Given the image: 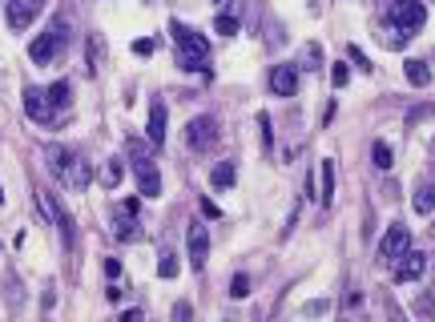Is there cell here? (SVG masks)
I'll list each match as a JSON object with an SVG mask.
<instances>
[{
	"label": "cell",
	"mask_w": 435,
	"mask_h": 322,
	"mask_svg": "<svg viewBox=\"0 0 435 322\" xmlns=\"http://www.w3.org/2000/svg\"><path fill=\"white\" fill-rule=\"evenodd\" d=\"M170 32L177 41V64L181 69H193V73H206V61H209V41L202 32L186 29L181 20H170Z\"/></svg>",
	"instance_id": "obj_1"
},
{
	"label": "cell",
	"mask_w": 435,
	"mask_h": 322,
	"mask_svg": "<svg viewBox=\"0 0 435 322\" xmlns=\"http://www.w3.org/2000/svg\"><path fill=\"white\" fill-rule=\"evenodd\" d=\"M64 48H69V20L64 16H53L48 32H41L29 45V57H32V64H48L53 57H61Z\"/></svg>",
	"instance_id": "obj_2"
},
{
	"label": "cell",
	"mask_w": 435,
	"mask_h": 322,
	"mask_svg": "<svg viewBox=\"0 0 435 322\" xmlns=\"http://www.w3.org/2000/svg\"><path fill=\"white\" fill-rule=\"evenodd\" d=\"M387 16H391V24H395L403 36H415V32L427 24V8H423V0H391Z\"/></svg>",
	"instance_id": "obj_3"
},
{
	"label": "cell",
	"mask_w": 435,
	"mask_h": 322,
	"mask_svg": "<svg viewBox=\"0 0 435 322\" xmlns=\"http://www.w3.org/2000/svg\"><path fill=\"white\" fill-rule=\"evenodd\" d=\"M129 149H133V174H137V190H141V197H149V202H153V197L161 193V174H158V165L149 161V153H145L137 141L129 145Z\"/></svg>",
	"instance_id": "obj_4"
},
{
	"label": "cell",
	"mask_w": 435,
	"mask_h": 322,
	"mask_svg": "<svg viewBox=\"0 0 435 322\" xmlns=\"http://www.w3.org/2000/svg\"><path fill=\"white\" fill-rule=\"evenodd\" d=\"M218 137H222V129H218V117H209V113L193 117L190 125H186V145L198 149V153H206L209 145H218Z\"/></svg>",
	"instance_id": "obj_5"
},
{
	"label": "cell",
	"mask_w": 435,
	"mask_h": 322,
	"mask_svg": "<svg viewBox=\"0 0 435 322\" xmlns=\"http://www.w3.org/2000/svg\"><path fill=\"white\" fill-rule=\"evenodd\" d=\"M25 113H29L32 121H53V117H57V105H53V97H48V89H36V85H25Z\"/></svg>",
	"instance_id": "obj_6"
},
{
	"label": "cell",
	"mask_w": 435,
	"mask_h": 322,
	"mask_svg": "<svg viewBox=\"0 0 435 322\" xmlns=\"http://www.w3.org/2000/svg\"><path fill=\"white\" fill-rule=\"evenodd\" d=\"M423 270H427V254H419V250H411V246L395 258V282H419Z\"/></svg>",
	"instance_id": "obj_7"
},
{
	"label": "cell",
	"mask_w": 435,
	"mask_h": 322,
	"mask_svg": "<svg viewBox=\"0 0 435 322\" xmlns=\"http://www.w3.org/2000/svg\"><path fill=\"white\" fill-rule=\"evenodd\" d=\"M36 206L45 209V218H48V222H53V225H57V230L64 234V241H73V222H69L64 206L57 202V197H53V193H48V190H36Z\"/></svg>",
	"instance_id": "obj_8"
},
{
	"label": "cell",
	"mask_w": 435,
	"mask_h": 322,
	"mask_svg": "<svg viewBox=\"0 0 435 322\" xmlns=\"http://www.w3.org/2000/svg\"><path fill=\"white\" fill-rule=\"evenodd\" d=\"M407 246H411V230H407L403 222H395L383 238H379V258H383V262H395Z\"/></svg>",
	"instance_id": "obj_9"
},
{
	"label": "cell",
	"mask_w": 435,
	"mask_h": 322,
	"mask_svg": "<svg viewBox=\"0 0 435 322\" xmlns=\"http://www.w3.org/2000/svg\"><path fill=\"white\" fill-rule=\"evenodd\" d=\"M57 181H61L64 190H89V181H93V165H89L85 158H77V153H73Z\"/></svg>",
	"instance_id": "obj_10"
},
{
	"label": "cell",
	"mask_w": 435,
	"mask_h": 322,
	"mask_svg": "<svg viewBox=\"0 0 435 322\" xmlns=\"http://www.w3.org/2000/svg\"><path fill=\"white\" fill-rule=\"evenodd\" d=\"M270 93L274 97H294L298 93V64H274L270 69Z\"/></svg>",
	"instance_id": "obj_11"
},
{
	"label": "cell",
	"mask_w": 435,
	"mask_h": 322,
	"mask_svg": "<svg viewBox=\"0 0 435 322\" xmlns=\"http://www.w3.org/2000/svg\"><path fill=\"white\" fill-rule=\"evenodd\" d=\"M206 258H209V230L202 222H193L190 225V266L206 270Z\"/></svg>",
	"instance_id": "obj_12"
},
{
	"label": "cell",
	"mask_w": 435,
	"mask_h": 322,
	"mask_svg": "<svg viewBox=\"0 0 435 322\" xmlns=\"http://www.w3.org/2000/svg\"><path fill=\"white\" fill-rule=\"evenodd\" d=\"M32 16H36V4H32V0H8V24H13L16 32L29 29Z\"/></svg>",
	"instance_id": "obj_13"
},
{
	"label": "cell",
	"mask_w": 435,
	"mask_h": 322,
	"mask_svg": "<svg viewBox=\"0 0 435 322\" xmlns=\"http://www.w3.org/2000/svg\"><path fill=\"white\" fill-rule=\"evenodd\" d=\"M145 137L153 141V149L165 141V105H161V101H153V105H149V125H145Z\"/></svg>",
	"instance_id": "obj_14"
},
{
	"label": "cell",
	"mask_w": 435,
	"mask_h": 322,
	"mask_svg": "<svg viewBox=\"0 0 435 322\" xmlns=\"http://www.w3.org/2000/svg\"><path fill=\"white\" fill-rule=\"evenodd\" d=\"M121 209H125V222H121V214H117V238H121V241H137V238H141V225H137V218H133V209H137V206L125 202Z\"/></svg>",
	"instance_id": "obj_15"
},
{
	"label": "cell",
	"mask_w": 435,
	"mask_h": 322,
	"mask_svg": "<svg viewBox=\"0 0 435 322\" xmlns=\"http://www.w3.org/2000/svg\"><path fill=\"white\" fill-rule=\"evenodd\" d=\"M319 174H322V186H319V206H331V197H335V161L326 158L319 165Z\"/></svg>",
	"instance_id": "obj_16"
},
{
	"label": "cell",
	"mask_w": 435,
	"mask_h": 322,
	"mask_svg": "<svg viewBox=\"0 0 435 322\" xmlns=\"http://www.w3.org/2000/svg\"><path fill=\"white\" fill-rule=\"evenodd\" d=\"M234 177H238L234 161H218V165H214V174H209V186H214V190H230V186H234Z\"/></svg>",
	"instance_id": "obj_17"
},
{
	"label": "cell",
	"mask_w": 435,
	"mask_h": 322,
	"mask_svg": "<svg viewBox=\"0 0 435 322\" xmlns=\"http://www.w3.org/2000/svg\"><path fill=\"white\" fill-rule=\"evenodd\" d=\"M403 73H407V80H411L415 89H427V85H431V69H427V61H407L403 64Z\"/></svg>",
	"instance_id": "obj_18"
},
{
	"label": "cell",
	"mask_w": 435,
	"mask_h": 322,
	"mask_svg": "<svg viewBox=\"0 0 435 322\" xmlns=\"http://www.w3.org/2000/svg\"><path fill=\"white\" fill-rule=\"evenodd\" d=\"M298 69H303V73H319L322 69V48L319 45H303V52H298Z\"/></svg>",
	"instance_id": "obj_19"
},
{
	"label": "cell",
	"mask_w": 435,
	"mask_h": 322,
	"mask_svg": "<svg viewBox=\"0 0 435 322\" xmlns=\"http://www.w3.org/2000/svg\"><path fill=\"white\" fill-rule=\"evenodd\" d=\"M69 158H73V153H69L64 145H45V161H48V169H53L57 177H61V169L69 165Z\"/></svg>",
	"instance_id": "obj_20"
},
{
	"label": "cell",
	"mask_w": 435,
	"mask_h": 322,
	"mask_svg": "<svg viewBox=\"0 0 435 322\" xmlns=\"http://www.w3.org/2000/svg\"><path fill=\"white\" fill-rule=\"evenodd\" d=\"M121 177H125V165H121V158H109L105 174H101V181H105L109 190H117V186H121Z\"/></svg>",
	"instance_id": "obj_21"
},
{
	"label": "cell",
	"mask_w": 435,
	"mask_h": 322,
	"mask_svg": "<svg viewBox=\"0 0 435 322\" xmlns=\"http://www.w3.org/2000/svg\"><path fill=\"white\" fill-rule=\"evenodd\" d=\"M415 209H419V214H435V186H431V181H427V186H419Z\"/></svg>",
	"instance_id": "obj_22"
},
{
	"label": "cell",
	"mask_w": 435,
	"mask_h": 322,
	"mask_svg": "<svg viewBox=\"0 0 435 322\" xmlns=\"http://www.w3.org/2000/svg\"><path fill=\"white\" fill-rule=\"evenodd\" d=\"M371 161H375V169H391V165H395V161H391V145L375 141L371 145Z\"/></svg>",
	"instance_id": "obj_23"
},
{
	"label": "cell",
	"mask_w": 435,
	"mask_h": 322,
	"mask_svg": "<svg viewBox=\"0 0 435 322\" xmlns=\"http://www.w3.org/2000/svg\"><path fill=\"white\" fill-rule=\"evenodd\" d=\"M177 270H181V266H177V254H174V250H165L161 262H158V274H161V278H177Z\"/></svg>",
	"instance_id": "obj_24"
},
{
	"label": "cell",
	"mask_w": 435,
	"mask_h": 322,
	"mask_svg": "<svg viewBox=\"0 0 435 322\" xmlns=\"http://www.w3.org/2000/svg\"><path fill=\"white\" fill-rule=\"evenodd\" d=\"M48 97H53L57 109H64V105H69V80H53V85H48Z\"/></svg>",
	"instance_id": "obj_25"
},
{
	"label": "cell",
	"mask_w": 435,
	"mask_h": 322,
	"mask_svg": "<svg viewBox=\"0 0 435 322\" xmlns=\"http://www.w3.org/2000/svg\"><path fill=\"white\" fill-rule=\"evenodd\" d=\"M214 32H218V36H234V32H238V16L222 13L218 20H214Z\"/></svg>",
	"instance_id": "obj_26"
},
{
	"label": "cell",
	"mask_w": 435,
	"mask_h": 322,
	"mask_svg": "<svg viewBox=\"0 0 435 322\" xmlns=\"http://www.w3.org/2000/svg\"><path fill=\"white\" fill-rule=\"evenodd\" d=\"M133 52H137V57H149V52H158V36H141V41H133Z\"/></svg>",
	"instance_id": "obj_27"
},
{
	"label": "cell",
	"mask_w": 435,
	"mask_h": 322,
	"mask_svg": "<svg viewBox=\"0 0 435 322\" xmlns=\"http://www.w3.org/2000/svg\"><path fill=\"white\" fill-rule=\"evenodd\" d=\"M230 294H234V298H246V294H250V278H246V274H234V282H230Z\"/></svg>",
	"instance_id": "obj_28"
},
{
	"label": "cell",
	"mask_w": 435,
	"mask_h": 322,
	"mask_svg": "<svg viewBox=\"0 0 435 322\" xmlns=\"http://www.w3.org/2000/svg\"><path fill=\"white\" fill-rule=\"evenodd\" d=\"M258 129H262V145L270 149V145H274V129H270V117H266V113H258Z\"/></svg>",
	"instance_id": "obj_29"
},
{
	"label": "cell",
	"mask_w": 435,
	"mask_h": 322,
	"mask_svg": "<svg viewBox=\"0 0 435 322\" xmlns=\"http://www.w3.org/2000/svg\"><path fill=\"white\" fill-rule=\"evenodd\" d=\"M331 80H335V89H343V85L351 80V69H347V64H335V69H331Z\"/></svg>",
	"instance_id": "obj_30"
},
{
	"label": "cell",
	"mask_w": 435,
	"mask_h": 322,
	"mask_svg": "<svg viewBox=\"0 0 435 322\" xmlns=\"http://www.w3.org/2000/svg\"><path fill=\"white\" fill-rule=\"evenodd\" d=\"M326 310H331V302H326V298H315V302L303 306V314H326Z\"/></svg>",
	"instance_id": "obj_31"
},
{
	"label": "cell",
	"mask_w": 435,
	"mask_h": 322,
	"mask_svg": "<svg viewBox=\"0 0 435 322\" xmlns=\"http://www.w3.org/2000/svg\"><path fill=\"white\" fill-rule=\"evenodd\" d=\"M347 52H351V61L359 64L363 73H371V61H367V57H363V48H354V45H351V48H347Z\"/></svg>",
	"instance_id": "obj_32"
},
{
	"label": "cell",
	"mask_w": 435,
	"mask_h": 322,
	"mask_svg": "<svg viewBox=\"0 0 435 322\" xmlns=\"http://www.w3.org/2000/svg\"><path fill=\"white\" fill-rule=\"evenodd\" d=\"M174 318L181 322V318H193V306L190 302H174Z\"/></svg>",
	"instance_id": "obj_33"
},
{
	"label": "cell",
	"mask_w": 435,
	"mask_h": 322,
	"mask_svg": "<svg viewBox=\"0 0 435 322\" xmlns=\"http://www.w3.org/2000/svg\"><path fill=\"white\" fill-rule=\"evenodd\" d=\"M105 274H109V278H121V262H117V258H105Z\"/></svg>",
	"instance_id": "obj_34"
},
{
	"label": "cell",
	"mask_w": 435,
	"mask_h": 322,
	"mask_svg": "<svg viewBox=\"0 0 435 322\" xmlns=\"http://www.w3.org/2000/svg\"><path fill=\"white\" fill-rule=\"evenodd\" d=\"M435 109H427V105H423V109H415L411 113V117H407V125H419V121H423V117H431Z\"/></svg>",
	"instance_id": "obj_35"
},
{
	"label": "cell",
	"mask_w": 435,
	"mask_h": 322,
	"mask_svg": "<svg viewBox=\"0 0 435 322\" xmlns=\"http://www.w3.org/2000/svg\"><path fill=\"white\" fill-rule=\"evenodd\" d=\"M214 4H222V8H226V4H234V0H214Z\"/></svg>",
	"instance_id": "obj_36"
},
{
	"label": "cell",
	"mask_w": 435,
	"mask_h": 322,
	"mask_svg": "<svg viewBox=\"0 0 435 322\" xmlns=\"http://www.w3.org/2000/svg\"><path fill=\"white\" fill-rule=\"evenodd\" d=\"M431 4H435V0H431Z\"/></svg>",
	"instance_id": "obj_37"
}]
</instances>
